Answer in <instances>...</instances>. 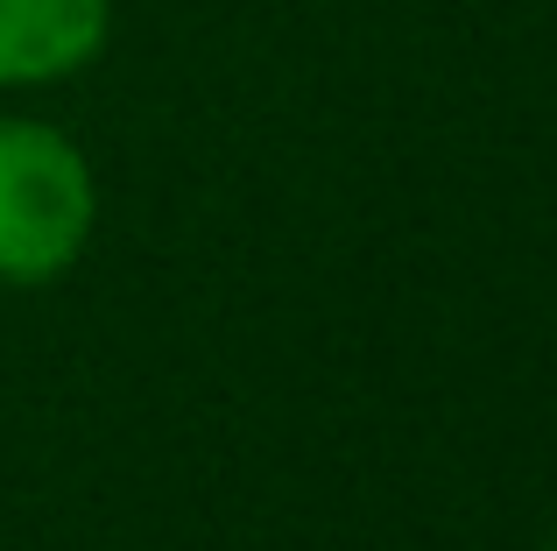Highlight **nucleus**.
Returning <instances> with one entry per match:
<instances>
[{"instance_id":"2","label":"nucleus","mask_w":557,"mask_h":551,"mask_svg":"<svg viewBox=\"0 0 557 551\" xmlns=\"http://www.w3.org/2000/svg\"><path fill=\"white\" fill-rule=\"evenodd\" d=\"M113 42V0H0V93H42L92 71Z\"/></svg>"},{"instance_id":"3","label":"nucleus","mask_w":557,"mask_h":551,"mask_svg":"<svg viewBox=\"0 0 557 551\" xmlns=\"http://www.w3.org/2000/svg\"><path fill=\"white\" fill-rule=\"evenodd\" d=\"M544 551H557V530H550V544H544Z\"/></svg>"},{"instance_id":"1","label":"nucleus","mask_w":557,"mask_h":551,"mask_svg":"<svg viewBox=\"0 0 557 551\" xmlns=\"http://www.w3.org/2000/svg\"><path fill=\"white\" fill-rule=\"evenodd\" d=\"M99 226V177L85 149L50 121H0V283L42 290L78 269Z\"/></svg>"}]
</instances>
